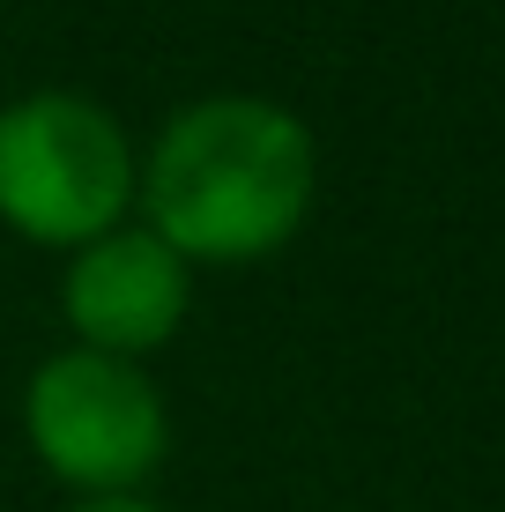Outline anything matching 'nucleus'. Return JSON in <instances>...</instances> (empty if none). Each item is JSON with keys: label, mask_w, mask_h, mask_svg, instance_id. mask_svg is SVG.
<instances>
[{"label": "nucleus", "mask_w": 505, "mask_h": 512, "mask_svg": "<svg viewBox=\"0 0 505 512\" xmlns=\"http://www.w3.org/2000/svg\"><path fill=\"white\" fill-rule=\"evenodd\" d=\"M312 186H320V156L312 134L283 104L268 97H208L186 104L149 149L142 171V208L149 231L194 268H246L298 238Z\"/></svg>", "instance_id": "nucleus-1"}, {"label": "nucleus", "mask_w": 505, "mask_h": 512, "mask_svg": "<svg viewBox=\"0 0 505 512\" xmlns=\"http://www.w3.org/2000/svg\"><path fill=\"white\" fill-rule=\"evenodd\" d=\"M134 149L112 112L75 90L0 104V223L30 245H97L134 208Z\"/></svg>", "instance_id": "nucleus-2"}, {"label": "nucleus", "mask_w": 505, "mask_h": 512, "mask_svg": "<svg viewBox=\"0 0 505 512\" xmlns=\"http://www.w3.org/2000/svg\"><path fill=\"white\" fill-rule=\"evenodd\" d=\"M23 431L30 453L82 498H134V483L164 461L171 423L134 364L97 357V349H60L23 386Z\"/></svg>", "instance_id": "nucleus-3"}, {"label": "nucleus", "mask_w": 505, "mask_h": 512, "mask_svg": "<svg viewBox=\"0 0 505 512\" xmlns=\"http://www.w3.org/2000/svg\"><path fill=\"white\" fill-rule=\"evenodd\" d=\"M67 327L82 334V349L134 364L142 349H164L179 334L186 305H194V275L156 231H104L67 260L60 282Z\"/></svg>", "instance_id": "nucleus-4"}, {"label": "nucleus", "mask_w": 505, "mask_h": 512, "mask_svg": "<svg viewBox=\"0 0 505 512\" xmlns=\"http://www.w3.org/2000/svg\"><path fill=\"white\" fill-rule=\"evenodd\" d=\"M67 512H156L142 498H82V505H67Z\"/></svg>", "instance_id": "nucleus-5"}]
</instances>
